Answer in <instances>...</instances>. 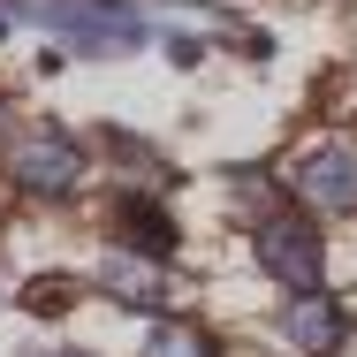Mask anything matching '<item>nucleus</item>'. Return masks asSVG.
I'll return each instance as SVG.
<instances>
[{"label": "nucleus", "instance_id": "7", "mask_svg": "<svg viewBox=\"0 0 357 357\" xmlns=\"http://www.w3.org/2000/svg\"><path fill=\"white\" fill-rule=\"evenodd\" d=\"M144 357H213V342H206L198 327H183V319H160L152 342H144Z\"/></svg>", "mask_w": 357, "mask_h": 357}, {"label": "nucleus", "instance_id": "6", "mask_svg": "<svg viewBox=\"0 0 357 357\" xmlns=\"http://www.w3.org/2000/svg\"><path fill=\"white\" fill-rule=\"evenodd\" d=\"M99 282L114 289L122 304H144V312H160V304H167V282H160V259H130V251H114V259L99 266Z\"/></svg>", "mask_w": 357, "mask_h": 357}, {"label": "nucleus", "instance_id": "1", "mask_svg": "<svg viewBox=\"0 0 357 357\" xmlns=\"http://www.w3.org/2000/svg\"><path fill=\"white\" fill-rule=\"evenodd\" d=\"M289 190L304 198V206H319V213H350L357 206V144L350 137H312L289 152Z\"/></svg>", "mask_w": 357, "mask_h": 357}, {"label": "nucleus", "instance_id": "4", "mask_svg": "<svg viewBox=\"0 0 357 357\" xmlns=\"http://www.w3.org/2000/svg\"><path fill=\"white\" fill-rule=\"evenodd\" d=\"M259 266L282 289H319V228L296 213H266L259 220Z\"/></svg>", "mask_w": 357, "mask_h": 357}, {"label": "nucleus", "instance_id": "8", "mask_svg": "<svg viewBox=\"0 0 357 357\" xmlns=\"http://www.w3.org/2000/svg\"><path fill=\"white\" fill-rule=\"evenodd\" d=\"M122 220H130V243H144L152 259H167V251H175V228H167L160 206H122Z\"/></svg>", "mask_w": 357, "mask_h": 357}, {"label": "nucleus", "instance_id": "9", "mask_svg": "<svg viewBox=\"0 0 357 357\" xmlns=\"http://www.w3.org/2000/svg\"><path fill=\"white\" fill-rule=\"evenodd\" d=\"M31 357H54V350H31Z\"/></svg>", "mask_w": 357, "mask_h": 357}, {"label": "nucleus", "instance_id": "2", "mask_svg": "<svg viewBox=\"0 0 357 357\" xmlns=\"http://www.w3.org/2000/svg\"><path fill=\"white\" fill-rule=\"evenodd\" d=\"M31 15L54 23V31H69L76 54H130V46H144V15L122 8V0H46Z\"/></svg>", "mask_w": 357, "mask_h": 357}, {"label": "nucleus", "instance_id": "5", "mask_svg": "<svg viewBox=\"0 0 357 357\" xmlns=\"http://www.w3.org/2000/svg\"><path fill=\"white\" fill-rule=\"evenodd\" d=\"M289 342L304 357H335L350 342V312H342L335 296H319V289H296V304H289Z\"/></svg>", "mask_w": 357, "mask_h": 357}, {"label": "nucleus", "instance_id": "3", "mask_svg": "<svg viewBox=\"0 0 357 357\" xmlns=\"http://www.w3.org/2000/svg\"><path fill=\"white\" fill-rule=\"evenodd\" d=\"M8 175L31 198H69L76 183H84V144L61 137V130H31V137L8 144Z\"/></svg>", "mask_w": 357, "mask_h": 357}]
</instances>
